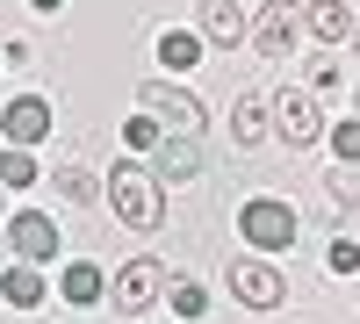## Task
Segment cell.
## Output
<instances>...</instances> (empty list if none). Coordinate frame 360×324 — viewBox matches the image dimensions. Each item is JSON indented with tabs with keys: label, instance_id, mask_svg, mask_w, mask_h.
Segmentation results:
<instances>
[{
	"label": "cell",
	"instance_id": "1",
	"mask_svg": "<svg viewBox=\"0 0 360 324\" xmlns=\"http://www.w3.org/2000/svg\"><path fill=\"white\" fill-rule=\"evenodd\" d=\"M101 195H108V209L123 216L130 231H144V238L166 223V188L152 181V166H115L108 181H101Z\"/></svg>",
	"mask_w": 360,
	"mask_h": 324
},
{
	"label": "cell",
	"instance_id": "2",
	"mask_svg": "<svg viewBox=\"0 0 360 324\" xmlns=\"http://www.w3.org/2000/svg\"><path fill=\"white\" fill-rule=\"evenodd\" d=\"M166 281H173V274L159 267L152 252H144V259H130V267L108 281V303H115V317H152V310L166 303Z\"/></svg>",
	"mask_w": 360,
	"mask_h": 324
},
{
	"label": "cell",
	"instance_id": "3",
	"mask_svg": "<svg viewBox=\"0 0 360 324\" xmlns=\"http://www.w3.org/2000/svg\"><path fill=\"white\" fill-rule=\"evenodd\" d=\"M137 108L159 115V130H180V137H202L209 130V108L188 94V86H173V79H144L137 86Z\"/></svg>",
	"mask_w": 360,
	"mask_h": 324
},
{
	"label": "cell",
	"instance_id": "4",
	"mask_svg": "<svg viewBox=\"0 0 360 324\" xmlns=\"http://www.w3.org/2000/svg\"><path fill=\"white\" fill-rule=\"evenodd\" d=\"M238 238L252 252H281V245H295V209L281 195H252L245 209H238Z\"/></svg>",
	"mask_w": 360,
	"mask_h": 324
},
{
	"label": "cell",
	"instance_id": "5",
	"mask_svg": "<svg viewBox=\"0 0 360 324\" xmlns=\"http://www.w3.org/2000/svg\"><path fill=\"white\" fill-rule=\"evenodd\" d=\"M0 245H8L15 259H29V267H51L65 238H58V216H44V209H15L8 231H0Z\"/></svg>",
	"mask_w": 360,
	"mask_h": 324
},
{
	"label": "cell",
	"instance_id": "6",
	"mask_svg": "<svg viewBox=\"0 0 360 324\" xmlns=\"http://www.w3.org/2000/svg\"><path fill=\"white\" fill-rule=\"evenodd\" d=\"M231 296L245 303V310H274L288 296V281H281V267L266 252H252V259H231Z\"/></svg>",
	"mask_w": 360,
	"mask_h": 324
},
{
	"label": "cell",
	"instance_id": "7",
	"mask_svg": "<svg viewBox=\"0 0 360 324\" xmlns=\"http://www.w3.org/2000/svg\"><path fill=\"white\" fill-rule=\"evenodd\" d=\"M295 15H303L295 0H266V8L252 15V29H245V37H252V51H259V58H274V65H281V58L295 51V37H303V22H295Z\"/></svg>",
	"mask_w": 360,
	"mask_h": 324
},
{
	"label": "cell",
	"instance_id": "8",
	"mask_svg": "<svg viewBox=\"0 0 360 324\" xmlns=\"http://www.w3.org/2000/svg\"><path fill=\"white\" fill-rule=\"evenodd\" d=\"M274 130L288 137V152H303V144L324 137V123H317V86H281V94H274Z\"/></svg>",
	"mask_w": 360,
	"mask_h": 324
},
{
	"label": "cell",
	"instance_id": "9",
	"mask_svg": "<svg viewBox=\"0 0 360 324\" xmlns=\"http://www.w3.org/2000/svg\"><path fill=\"white\" fill-rule=\"evenodd\" d=\"M195 173H202V137L166 130V137L152 144V181H159V188H188Z\"/></svg>",
	"mask_w": 360,
	"mask_h": 324
},
{
	"label": "cell",
	"instance_id": "10",
	"mask_svg": "<svg viewBox=\"0 0 360 324\" xmlns=\"http://www.w3.org/2000/svg\"><path fill=\"white\" fill-rule=\"evenodd\" d=\"M0 137H8V144H29V152H37V144L51 137V101H44V94H15L8 108H0Z\"/></svg>",
	"mask_w": 360,
	"mask_h": 324
},
{
	"label": "cell",
	"instance_id": "11",
	"mask_svg": "<svg viewBox=\"0 0 360 324\" xmlns=\"http://www.w3.org/2000/svg\"><path fill=\"white\" fill-rule=\"evenodd\" d=\"M202 22H195V37L202 44H245V8H238V0H202V8H195Z\"/></svg>",
	"mask_w": 360,
	"mask_h": 324
},
{
	"label": "cell",
	"instance_id": "12",
	"mask_svg": "<svg viewBox=\"0 0 360 324\" xmlns=\"http://www.w3.org/2000/svg\"><path fill=\"white\" fill-rule=\"evenodd\" d=\"M58 296H65L72 310H94V303H108V274L94 267V259H72V267L58 274Z\"/></svg>",
	"mask_w": 360,
	"mask_h": 324
},
{
	"label": "cell",
	"instance_id": "13",
	"mask_svg": "<svg viewBox=\"0 0 360 324\" xmlns=\"http://www.w3.org/2000/svg\"><path fill=\"white\" fill-rule=\"evenodd\" d=\"M0 296H8L15 310H44V267H29V259H15V267H0Z\"/></svg>",
	"mask_w": 360,
	"mask_h": 324
},
{
	"label": "cell",
	"instance_id": "14",
	"mask_svg": "<svg viewBox=\"0 0 360 324\" xmlns=\"http://www.w3.org/2000/svg\"><path fill=\"white\" fill-rule=\"evenodd\" d=\"M303 15H310V37H317V44H346V37H353V15H346V0H310Z\"/></svg>",
	"mask_w": 360,
	"mask_h": 324
},
{
	"label": "cell",
	"instance_id": "15",
	"mask_svg": "<svg viewBox=\"0 0 360 324\" xmlns=\"http://www.w3.org/2000/svg\"><path fill=\"white\" fill-rule=\"evenodd\" d=\"M195 58H202V37H195V29H166V37H159V65H166V72H188Z\"/></svg>",
	"mask_w": 360,
	"mask_h": 324
},
{
	"label": "cell",
	"instance_id": "16",
	"mask_svg": "<svg viewBox=\"0 0 360 324\" xmlns=\"http://www.w3.org/2000/svg\"><path fill=\"white\" fill-rule=\"evenodd\" d=\"M231 123H238V144H266V101L259 94H238V108H231Z\"/></svg>",
	"mask_w": 360,
	"mask_h": 324
},
{
	"label": "cell",
	"instance_id": "17",
	"mask_svg": "<svg viewBox=\"0 0 360 324\" xmlns=\"http://www.w3.org/2000/svg\"><path fill=\"white\" fill-rule=\"evenodd\" d=\"M0 188H37V159H29V144H0Z\"/></svg>",
	"mask_w": 360,
	"mask_h": 324
},
{
	"label": "cell",
	"instance_id": "18",
	"mask_svg": "<svg viewBox=\"0 0 360 324\" xmlns=\"http://www.w3.org/2000/svg\"><path fill=\"white\" fill-rule=\"evenodd\" d=\"M324 195H332V209H360V166H332V181H324Z\"/></svg>",
	"mask_w": 360,
	"mask_h": 324
},
{
	"label": "cell",
	"instance_id": "19",
	"mask_svg": "<svg viewBox=\"0 0 360 324\" xmlns=\"http://www.w3.org/2000/svg\"><path fill=\"white\" fill-rule=\"evenodd\" d=\"M51 188L65 195V202H101V181H94V173H79V166H58Z\"/></svg>",
	"mask_w": 360,
	"mask_h": 324
},
{
	"label": "cell",
	"instance_id": "20",
	"mask_svg": "<svg viewBox=\"0 0 360 324\" xmlns=\"http://www.w3.org/2000/svg\"><path fill=\"white\" fill-rule=\"evenodd\" d=\"M166 303H173V317H202V310H209L202 281H188V274H180V281H166Z\"/></svg>",
	"mask_w": 360,
	"mask_h": 324
},
{
	"label": "cell",
	"instance_id": "21",
	"mask_svg": "<svg viewBox=\"0 0 360 324\" xmlns=\"http://www.w3.org/2000/svg\"><path fill=\"white\" fill-rule=\"evenodd\" d=\"M159 137H166V130H159V115H144V108H137L130 123H123V144H130V152H152Z\"/></svg>",
	"mask_w": 360,
	"mask_h": 324
},
{
	"label": "cell",
	"instance_id": "22",
	"mask_svg": "<svg viewBox=\"0 0 360 324\" xmlns=\"http://www.w3.org/2000/svg\"><path fill=\"white\" fill-rule=\"evenodd\" d=\"M324 267H332V274H360V238H332Z\"/></svg>",
	"mask_w": 360,
	"mask_h": 324
},
{
	"label": "cell",
	"instance_id": "23",
	"mask_svg": "<svg viewBox=\"0 0 360 324\" xmlns=\"http://www.w3.org/2000/svg\"><path fill=\"white\" fill-rule=\"evenodd\" d=\"M332 152L346 166H360V115H353V123H332Z\"/></svg>",
	"mask_w": 360,
	"mask_h": 324
},
{
	"label": "cell",
	"instance_id": "24",
	"mask_svg": "<svg viewBox=\"0 0 360 324\" xmlns=\"http://www.w3.org/2000/svg\"><path fill=\"white\" fill-rule=\"evenodd\" d=\"M29 8H37V15H58V8H65V0H29Z\"/></svg>",
	"mask_w": 360,
	"mask_h": 324
},
{
	"label": "cell",
	"instance_id": "25",
	"mask_svg": "<svg viewBox=\"0 0 360 324\" xmlns=\"http://www.w3.org/2000/svg\"><path fill=\"white\" fill-rule=\"evenodd\" d=\"M353 51H360V22H353Z\"/></svg>",
	"mask_w": 360,
	"mask_h": 324
},
{
	"label": "cell",
	"instance_id": "26",
	"mask_svg": "<svg viewBox=\"0 0 360 324\" xmlns=\"http://www.w3.org/2000/svg\"><path fill=\"white\" fill-rule=\"evenodd\" d=\"M0 202H8V188H0Z\"/></svg>",
	"mask_w": 360,
	"mask_h": 324
}]
</instances>
